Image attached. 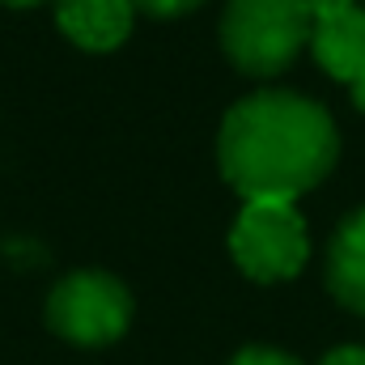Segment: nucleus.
I'll use <instances>...</instances> for the list:
<instances>
[{"mask_svg": "<svg viewBox=\"0 0 365 365\" xmlns=\"http://www.w3.org/2000/svg\"><path fill=\"white\" fill-rule=\"evenodd\" d=\"M340 136L331 115L289 90L242 98L217 136V162L242 200H297L336 166Z\"/></svg>", "mask_w": 365, "mask_h": 365, "instance_id": "f257e3e1", "label": "nucleus"}, {"mask_svg": "<svg viewBox=\"0 0 365 365\" xmlns=\"http://www.w3.org/2000/svg\"><path fill=\"white\" fill-rule=\"evenodd\" d=\"M314 17L302 0H230L221 17V47L247 77L284 73L310 43Z\"/></svg>", "mask_w": 365, "mask_h": 365, "instance_id": "f03ea898", "label": "nucleus"}, {"mask_svg": "<svg viewBox=\"0 0 365 365\" xmlns=\"http://www.w3.org/2000/svg\"><path fill=\"white\" fill-rule=\"evenodd\" d=\"M234 264L251 280H289L302 272L310 242H306V221L297 217L293 200H247V208L234 221L230 234Z\"/></svg>", "mask_w": 365, "mask_h": 365, "instance_id": "7ed1b4c3", "label": "nucleus"}, {"mask_svg": "<svg viewBox=\"0 0 365 365\" xmlns=\"http://www.w3.org/2000/svg\"><path fill=\"white\" fill-rule=\"evenodd\" d=\"M132 323V293L110 272H73L47 297V327L68 344H110Z\"/></svg>", "mask_w": 365, "mask_h": 365, "instance_id": "20e7f679", "label": "nucleus"}, {"mask_svg": "<svg viewBox=\"0 0 365 365\" xmlns=\"http://www.w3.org/2000/svg\"><path fill=\"white\" fill-rule=\"evenodd\" d=\"M56 26L86 51H115L132 34V0H56Z\"/></svg>", "mask_w": 365, "mask_h": 365, "instance_id": "39448f33", "label": "nucleus"}, {"mask_svg": "<svg viewBox=\"0 0 365 365\" xmlns=\"http://www.w3.org/2000/svg\"><path fill=\"white\" fill-rule=\"evenodd\" d=\"M310 47H314V60L323 64V73L353 86L365 73V9L353 4V9H344L336 17L314 21Z\"/></svg>", "mask_w": 365, "mask_h": 365, "instance_id": "423d86ee", "label": "nucleus"}, {"mask_svg": "<svg viewBox=\"0 0 365 365\" xmlns=\"http://www.w3.org/2000/svg\"><path fill=\"white\" fill-rule=\"evenodd\" d=\"M327 289L340 306L365 314V208H357L327 247Z\"/></svg>", "mask_w": 365, "mask_h": 365, "instance_id": "0eeeda50", "label": "nucleus"}, {"mask_svg": "<svg viewBox=\"0 0 365 365\" xmlns=\"http://www.w3.org/2000/svg\"><path fill=\"white\" fill-rule=\"evenodd\" d=\"M230 365H302V361L289 357V353H280V349H259L255 344V349H242Z\"/></svg>", "mask_w": 365, "mask_h": 365, "instance_id": "6e6552de", "label": "nucleus"}, {"mask_svg": "<svg viewBox=\"0 0 365 365\" xmlns=\"http://www.w3.org/2000/svg\"><path fill=\"white\" fill-rule=\"evenodd\" d=\"M204 0H132V9H145L149 17H182Z\"/></svg>", "mask_w": 365, "mask_h": 365, "instance_id": "1a4fd4ad", "label": "nucleus"}, {"mask_svg": "<svg viewBox=\"0 0 365 365\" xmlns=\"http://www.w3.org/2000/svg\"><path fill=\"white\" fill-rule=\"evenodd\" d=\"M302 4H306V13H310L314 21H323V17H336V13L353 9V0H302Z\"/></svg>", "mask_w": 365, "mask_h": 365, "instance_id": "9d476101", "label": "nucleus"}, {"mask_svg": "<svg viewBox=\"0 0 365 365\" xmlns=\"http://www.w3.org/2000/svg\"><path fill=\"white\" fill-rule=\"evenodd\" d=\"M319 365H365V349L357 344H344V349H331Z\"/></svg>", "mask_w": 365, "mask_h": 365, "instance_id": "9b49d317", "label": "nucleus"}, {"mask_svg": "<svg viewBox=\"0 0 365 365\" xmlns=\"http://www.w3.org/2000/svg\"><path fill=\"white\" fill-rule=\"evenodd\" d=\"M353 102H357V106L365 110V73L357 77V81H353Z\"/></svg>", "mask_w": 365, "mask_h": 365, "instance_id": "f8f14e48", "label": "nucleus"}, {"mask_svg": "<svg viewBox=\"0 0 365 365\" xmlns=\"http://www.w3.org/2000/svg\"><path fill=\"white\" fill-rule=\"evenodd\" d=\"M0 4H13V9H30V4H43V0H0Z\"/></svg>", "mask_w": 365, "mask_h": 365, "instance_id": "ddd939ff", "label": "nucleus"}]
</instances>
